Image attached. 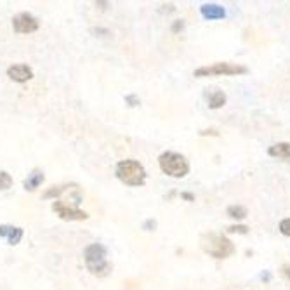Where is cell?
<instances>
[{"instance_id":"cell-4","label":"cell","mask_w":290,"mask_h":290,"mask_svg":"<svg viewBox=\"0 0 290 290\" xmlns=\"http://www.w3.org/2000/svg\"><path fill=\"white\" fill-rule=\"evenodd\" d=\"M158 165H160L162 172L170 175V177L181 179L190 172V163L181 153H175V151H165L160 155L158 158Z\"/></svg>"},{"instance_id":"cell-5","label":"cell","mask_w":290,"mask_h":290,"mask_svg":"<svg viewBox=\"0 0 290 290\" xmlns=\"http://www.w3.org/2000/svg\"><path fill=\"white\" fill-rule=\"evenodd\" d=\"M248 70L243 64H233V63H215L212 66H202L195 70L193 75L202 79V77H212V75H245Z\"/></svg>"},{"instance_id":"cell-16","label":"cell","mask_w":290,"mask_h":290,"mask_svg":"<svg viewBox=\"0 0 290 290\" xmlns=\"http://www.w3.org/2000/svg\"><path fill=\"white\" fill-rule=\"evenodd\" d=\"M12 186V177L7 172L0 170V190H9Z\"/></svg>"},{"instance_id":"cell-17","label":"cell","mask_w":290,"mask_h":290,"mask_svg":"<svg viewBox=\"0 0 290 290\" xmlns=\"http://www.w3.org/2000/svg\"><path fill=\"white\" fill-rule=\"evenodd\" d=\"M228 231H230V233H240V235H247L248 226H245V224H233V226L228 228Z\"/></svg>"},{"instance_id":"cell-18","label":"cell","mask_w":290,"mask_h":290,"mask_svg":"<svg viewBox=\"0 0 290 290\" xmlns=\"http://www.w3.org/2000/svg\"><path fill=\"white\" fill-rule=\"evenodd\" d=\"M278 230H280L281 235L290 236V218H287V219H283V221H281V223H280V226H278Z\"/></svg>"},{"instance_id":"cell-11","label":"cell","mask_w":290,"mask_h":290,"mask_svg":"<svg viewBox=\"0 0 290 290\" xmlns=\"http://www.w3.org/2000/svg\"><path fill=\"white\" fill-rule=\"evenodd\" d=\"M268 153H269V157L290 162V142H276V144L269 146Z\"/></svg>"},{"instance_id":"cell-9","label":"cell","mask_w":290,"mask_h":290,"mask_svg":"<svg viewBox=\"0 0 290 290\" xmlns=\"http://www.w3.org/2000/svg\"><path fill=\"white\" fill-rule=\"evenodd\" d=\"M0 238L7 240L9 245H18L23 238V230L18 226H11V224H2L0 226Z\"/></svg>"},{"instance_id":"cell-13","label":"cell","mask_w":290,"mask_h":290,"mask_svg":"<svg viewBox=\"0 0 290 290\" xmlns=\"http://www.w3.org/2000/svg\"><path fill=\"white\" fill-rule=\"evenodd\" d=\"M207 99H209V108L219 110V108H223V106L226 104L228 97H226V94H224L223 91H212L209 96H207Z\"/></svg>"},{"instance_id":"cell-8","label":"cell","mask_w":290,"mask_h":290,"mask_svg":"<svg viewBox=\"0 0 290 290\" xmlns=\"http://www.w3.org/2000/svg\"><path fill=\"white\" fill-rule=\"evenodd\" d=\"M7 77L11 80L23 84V82L33 79V70L28 64H12V66H9V70H7Z\"/></svg>"},{"instance_id":"cell-7","label":"cell","mask_w":290,"mask_h":290,"mask_svg":"<svg viewBox=\"0 0 290 290\" xmlns=\"http://www.w3.org/2000/svg\"><path fill=\"white\" fill-rule=\"evenodd\" d=\"M12 28L18 33H33L39 30V19L31 16L30 12H21L12 19Z\"/></svg>"},{"instance_id":"cell-19","label":"cell","mask_w":290,"mask_h":290,"mask_svg":"<svg viewBox=\"0 0 290 290\" xmlns=\"http://www.w3.org/2000/svg\"><path fill=\"white\" fill-rule=\"evenodd\" d=\"M125 103H127L129 106H137L141 103L139 101V97L137 96H134V94H129V96H125Z\"/></svg>"},{"instance_id":"cell-24","label":"cell","mask_w":290,"mask_h":290,"mask_svg":"<svg viewBox=\"0 0 290 290\" xmlns=\"http://www.w3.org/2000/svg\"><path fill=\"white\" fill-rule=\"evenodd\" d=\"M281 271H283V275L290 280V264H285V266L281 268Z\"/></svg>"},{"instance_id":"cell-10","label":"cell","mask_w":290,"mask_h":290,"mask_svg":"<svg viewBox=\"0 0 290 290\" xmlns=\"http://www.w3.org/2000/svg\"><path fill=\"white\" fill-rule=\"evenodd\" d=\"M200 12L205 19L209 21H214V19H224L226 18V9L219 4H203L200 7Z\"/></svg>"},{"instance_id":"cell-6","label":"cell","mask_w":290,"mask_h":290,"mask_svg":"<svg viewBox=\"0 0 290 290\" xmlns=\"http://www.w3.org/2000/svg\"><path fill=\"white\" fill-rule=\"evenodd\" d=\"M52 210H54L63 221H85L89 218L87 212L79 210L77 207H71L70 203H64V202H61V200L52 203Z\"/></svg>"},{"instance_id":"cell-1","label":"cell","mask_w":290,"mask_h":290,"mask_svg":"<svg viewBox=\"0 0 290 290\" xmlns=\"http://www.w3.org/2000/svg\"><path fill=\"white\" fill-rule=\"evenodd\" d=\"M85 266L96 276H106L112 271V264L106 259V247L101 243H91L84 250Z\"/></svg>"},{"instance_id":"cell-22","label":"cell","mask_w":290,"mask_h":290,"mask_svg":"<svg viewBox=\"0 0 290 290\" xmlns=\"http://www.w3.org/2000/svg\"><path fill=\"white\" fill-rule=\"evenodd\" d=\"M181 198L186 200V202H195V195H193V193H188V191H183V193H181Z\"/></svg>"},{"instance_id":"cell-14","label":"cell","mask_w":290,"mask_h":290,"mask_svg":"<svg viewBox=\"0 0 290 290\" xmlns=\"http://www.w3.org/2000/svg\"><path fill=\"white\" fill-rule=\"evenodd\" d=\"M226 214L230 215L231 219L242 221V219L247 218L248 212H247V209H245L243 205H230V207H228V210H226Z\"/></svg>"},{"instance_id":"cell-2","label":"cell","mask_w":290,"mask_h":290,"mask_svg":"<svg viewBox=\"0 0 290 290\" xmlns=\"http://www.w3.org/2000/svg\"><path fill=\"white\" fill-rule=\"evenodd\" d=\"M202 248L214 259H226L235 252L231 240L219 233H207L202 236Z\"/></svg>"},{"instance_id":"cell-15","label":"cell","mask_w":290,"mask_h":290,"mask_svg":"<svg viewBox=\"0 0 290 290\" xmlns=\"http://www.w3.org/2000/svg\"><path fill=\"white\" fill-rule=\"evenodd\" d=\"M71 186H52L51 190L46 191V195H44V198H52V197H61V195L64 193L66 190H70Z\"/></svg>"},{"instance_id":"cell-12","label":"cell","mask_w":290,"mask_h":290,"mask_svg":"<svg viewBox=\"0 0 290 290\" xmlns=\"http://www.w3.org/2000/svg\"><path fill=\"white\" fill-rule=\"evenodd\" d=\"M44 179H46V177H44L42 170H39V169L31 170V172L28 174V177L24 179V183H23L24 190H26V191H35L37 188H39L44 183Z\"/></svg>"},{"instance_id":"cell-3","label":"cell","mask_w":290,"mask_h":290,"mask_svg":"<svg viewBox=\"0 0 290 290\" xmlns=\"http://www.w3.org/2000/svg\"><path fill=\"white\" fill-rule=\"evenodd\" d=\"M115 174L127 186H142L146 183V170L137 160H120L117 163Z\"/></svg>"},{"instance_id":"cell-21","label":"cell","mask_w":290,"mask_h":290,"mask_svg":"<svg viewBox=\"0 0 290 290\" xmlns=\"http://www.w3.org/2000/svg\"><path fill=\"white\" fill-rule=\"evenodd\" d=\"M183 28H185V21H183V19H177V21H174V24H172V28H170V30H172L174 33H177V31H181Z\"/></svg>"},{"instance_id":"cell-23","label":"cell","mask_w":290,"mask_h":290,"mask_svg":"<svg viewBox=\"0 0 290 290\" xmlns=\"http://www.w3.org/2000/svg\"><path fill=\"white\" fill-rule=\"evenodd\" d=\"M200 134H202V136H209V134H210V136H218V130H214V129H210V130H202Z\"/></svg>"},{"instance_id":"cell-20","label":"cell","mask_w":290,"mask_h":290,"mask_svg":"<svg viewBox=\"0 0 290 290\" xmlns=\"http://www.w3.org/2000/svg\"><path fill=\"white\" fill-rule=\"evenodd\" d=\"M155 228H157V221H153V219H148L144 224H142V230H146V231H153Z\"/></svg>"}]
</instances>
